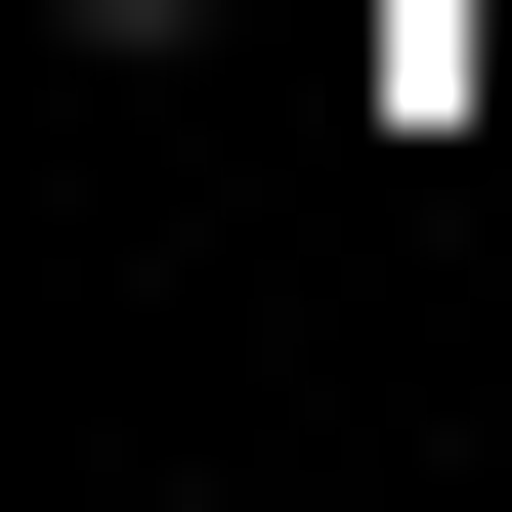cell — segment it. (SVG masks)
Segmentation results:
<instances>
[{
  "label": "cell",
  "instance_id": "cell-1",
  "mask_svg": "<svg viewBox=\"0 0 512 512\" xmlns=\"http://www.w3.org/2000/svg\"><path fill=\"white\" fill-rule=\"evenodd\" d=\"M43 43H214V0H43Z\"/></svg>",
  "mask_w": 512,
  "mask_h": 512
}]
</instances>
